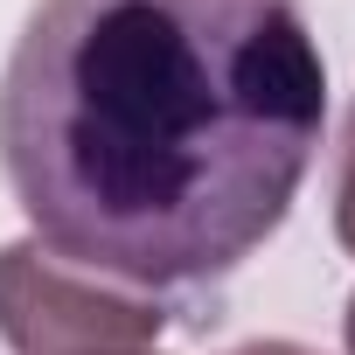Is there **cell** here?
<instances>
[{
  "mask_svg": "<svg viewBox=\"0 0 355 355\" xmlns=\"http://www.w3.org/2000/svg\"><path fill=\"white\" fill-rule=\"evenodd\" d=\"M327 132L300 0H42L0 77L35 237L119 286H216L293 209Z\"/></svg>",
  "mask_w": 355,
  "mask_h": 355,
  "instance_id": "obj_1",
  "label": "cell"
},
{
  "mask_svg": "<svg viewBox=\"0 0 355 355\" xmlns=\"http://www.w3.org/2000/svg\"><path fill=\"white\" fill-rule=\"evenodd\" d=\"M167 327L160 293L119 286L42 237L0 244V334L15 355H112L146 348Z\"/></svg>",
  "mask_w": 355,
  "mask_h": 355,
  "instance_id": "obj_2",
  "label": "cell"
},
{
  "mask_svg": "<svg viewBox=\"0 0 355 355\" xmlns=\"http://www.w3.org/2000/svg\"><path fill=\"white\" fill-rule=\"evenodd\" d=\"M334 237L355 258V105H348V139H341V182H334Z\"/></svg>",
  "mask_w": 355,
  "mask_h": 355,
  "instance_id": "obj_3",
  "label": "cell"
},
{
  "mask_svg": "<svg viewBox=\"0 0 355 355\" xmlns=\"http://www.w3.org/2000/svg\"><path fill=\"white\" fill-rule=\"evenodd\" d=\"M230 355H320V348H306V341H244Z\"/></svg>",
  "mask_w": 355,
  "mask_h": 355,
  "instance_id": "obj_4",
  "label": "cell"
},
{
  "mask_svg": "<svg viewBox=\"0 0 355 355\" xmlns=\"http://www.w3.org/2000/svg\"><path fill=\"white\" fill-rule=\"evenodd\" d=\"M341 341H348V355H355V293H348V313H341Z\"/></svg>",
  "mask_w": 355,
  "mask_h": 355,
  "instance_id": "obj_5",
  "label": "cell"
},
{
  "mask_svg": "<svg viewBox=\"0 0 355 355\" xmlns=\"http://www.w3.org/2000/svg\"><path fill=\"white\" fill-rule=\"evenodd\" d=\"M112 355H153V348H112Z\"/></svg>",
  "mask_w": 355,
  "mask_h": 355,
  "instance_id": "obj_6",
  "label": "cell"
}]
</instances>
